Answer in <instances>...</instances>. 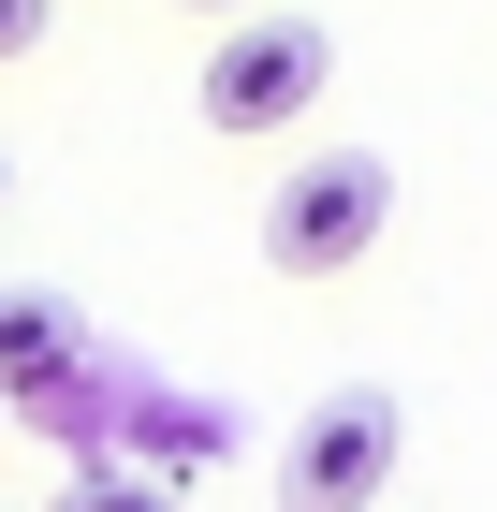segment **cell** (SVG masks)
Instances as JSON below:
<instances>
[{
	"label": "cell",
	"mask_w": 497,
	"mask_h": 512,
	"mask_svg": "<svg viewBox=\"0 0 497 512\" xmlns=\"http://www.w3.org/2000/svg\"><path fill=\"white\" fill-rule=\"evenodd\" d=\"M322 88H337V30H322V15H234L220 59L191 74V118L249 147V132H293Z\"/></svg>",
	"instance_id": "6da1fadb"
},
{
	"label": "cell",
	"mask_w": 497,
	"mask_h": 512,
	"mask_svg": "<svg viewBox=\"0 0 497 512\" xmlns=\"http://www.w3.org/2000/svg\"><path fill=\"white\" fill-rule=\"evenodd\" d=\"M381 235H395V161H366V147H322L264 191V264L278 278H351Z\"/></svg>",
	"instance_id": "7a4b0ae2"
},
{
	"label": "cell",
	"mask_w": 497,
	"mask_h": 512,
	"mask_svg": "<svg viewBox=\"0 0 497 512\" xmlns=\"http://www.w3.org/2000/svg\"><path fill=\"white\" fill-rule=\"evenodd\" d=\"M395 454H410V425H395V395H381V381L322 395V410L278 439V512H381Z\"/></svg>",
	"instance_id": "3957f363"
},
{
	"label": "cell",
	"mask_w": 497,
	"mask_h": 512,
	"mask_svg": "<svg viewBox=\"0 0 497 512\" xmlns=\"http://www.w3.org/2000/svg\"><path fill=\"white\" fill-rule=\"evenodd\" d=\"M59 381H88V322L59 293H0V410H30Z\"/></svg>",
	"instance_id": "277c9868"
},
{
	"label": "cell",
	"mask_w": 497,
	"mask_h": 512,
	"mask_svg": "<svg viewBox=\"0 0 497 512\" xmlns=\"http://www.w3.org/2000/svg\"><path fill=\"white\" fill-rule=\"evenodd\" d=\"M59 512H176V498H161L147 469H103V454H88V469L59 483Z\"/></svg>",
	"instance_id": "5b68a950"
},
{
	"label": "cell",
	"mask_w": 497,
	"mask_h": 512,
	"mask_svg": "<svg viewBox=\"0 0 497 512\" xmlns=\"http://www.w3.org/2000/svg\"><path fill=\"white\" fill-rule=\"evenodd\" d=\"M44 15H59V0H0V59H30V44H44Z\"/></svg>",
	"instance_id": "8992f818"
},
{
	"label": "cell",
	"mask_w": 497,
	"mask_h": 512,
	"mask_svg": "<svg viewBox=\"0 0 497 512\" xmlns=\"http://www.w3.org/2000/svg\"><path fill=\"white\" fill-rule=\"evenodd\" d=\"M176 15H264V0H176Z\"/></svg>",
	"instance_id": "52a82bcc"
},
{
	"label": "cell",
	"mask_w": 497,
	"mask_h": 512,
	"mask_svg": "<svg viewBox=\"0 0 497 512\" xmlns=\"http://www.w3.org/2000/svg\"><path fill=\"white\" fill-rule=\"evenodd\" d=\"M0 439H15V410H0Z\"/></svg>",
	"instance_id": "ba28073f"
},
{
	"label": "cell",
	"mask_w": 497,
	"mask_h": 512,
	"mask_svg": "<svg viewBox=\"0 0 497 512\" xmlns=\"http://www.w3.org/2000/svg\"><path fill=\"white\" fill-rule=\"evenodd\" d=\"M0 191H15V176H0Z\"/></svg>",
	"instance_id": "9c48e42d"
}]
</instances>
